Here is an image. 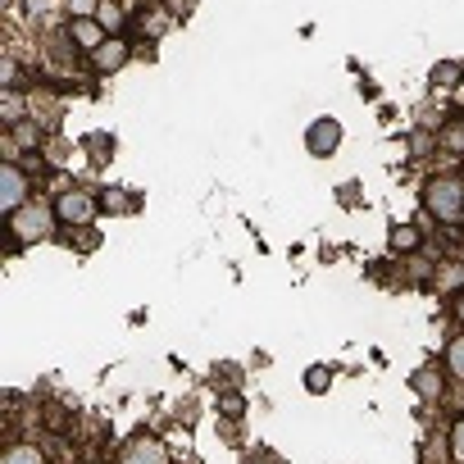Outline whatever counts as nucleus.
<instances>
[{
  "mask_svg": "<svg viewBox=\"0 0 464 464\" xmlns=\"http://www.w3.org/2000/svg\"><path fill=\"white\" fill-rule=\"evenodd\" d=\"M437 292H464V265H441L437 269Z\"/></svg>",
  "mask_w": 464,
  "mask_h": 464,
  "instance_id": "nucleus-16",
  "label": "nucleus"
},
{
  "mask_svg": "<svg viewBox=\"0 0 464 464\" xmlns=\"http://www.w3.org/2000/svg\"><path fill=\"white\" fill-rule=\"evenodd\" d=\"M446 146H455V150H459V146H464V128H450V132H446Z\"/></svg>",
  "mask_w": 464,
  "mask_h": 464,
  "instance_id": "nucleus-24",
  "label": "nucleus"
},
{
  "mask_svg": "<svg viewBox=\"0 0 464 464\" xmlns=\"http://www.w3.org/2000/svg\"><path fill=\"white\" fill-rule=\"evenodd\" d=\"M242 464H283V459H278L274 450H265V446H260V450H251V455H246Z\"/></svg>",
  "mask_w": 464,
  "mask_h": 464,
  "instance_id": "nucleus-22",
  "label": "nucleus"
},
{
  "mask_svg": "<svg viewBox=\"0 0 464 464\" xmlns=\"http://www.w3.org/2000/svg\"><path fill=\"white\" fill-rule=\"evenodd\" d=\"M46 423H51L55 432H64V428H69V410H60V405H51V410H46Z\"/></svg>",
  "mask_w": 464,
  "mask_h": 464,
  "instance_id": "nucleus-20",
  "label": "nucleus"
},
{
  "mask_svg": "<svg viewBox=\"0 0 464 464\" xmlns=\"http://www.w3.org/2000/svg\"><path fill=\"white\" fill-rule=\"evenodd\" d=\"M55 223H60V218H55V205L28 200L24 209L5 214V232H10V242H5V251H10V256H19L24 246H33V242L51 237V227H55Z\"/></svg>",
  "mask_w": 464,
  "mask_h": 464,
  "instance_id": "nucleus-1",
  "label": "nucleus"
},
{
  "mask_svg": "<svg viewBox=\"0 0 464 464\" xmlns=\"http://www.w3.org/2000/svg\"><path fill=\"white\" fill-rule=\"evenodd\" d=\"M28 200H33V173L19 160H5L0 164V205H5V214H14Z\"/></svg>",
  "mask_w": 464,
  "mask_h": 464,
  "instance_id": "nucleus-4",
  "label": "nucleus"
},
{
  "mask_svg": "<svg viewBox=\"0 0 464 464\" xmlns=\"http://www.w3.org/2000/svg\"><path fill=\"white\" fill-rule=\"evenodd\" d=\"M423 209L437 223L455 227L464 218V173H432L423 182Z\"/></svg>",
  "mask_w": 464,
  "mask_h": 464,
  "instance_id": "nucleus-2",
  "label": "nucleus"
},
{
  "mask_svg": "<svg viewBox=\"0 0 464 464\" xmlns=\"http://www.w3.org/2000/svg\"><path fill=\"white\" fill-rule=\"evenodd\" d=\"M96 24L110 33V37H123L128 33V10L119 5V0H101V10H96Z\"/></svg>",
  "mask_w": 464,
  "mask_h": 464,
  "instance_id": "nucleus-10",
  "label": "nucleus"
},
{
  "mask_svg": "<svg viewBox=\"0 0 464 464\" xmlns=\"http://www.w3.org/2000/svg\"><path fill=\"white\" fill-rule=\"evenodd\" d=\"M446 373H450V378H459V382H464V333H459V337H450V342H446Z\"/></svg>",
  "mask_w": 464,
  "mask_h": 464,
  "instance_id": "nucleus-14",
  "label": "nucleus"
},
{
  "mask_svg": "<svg viewBox=\"0 0 464 464\" xmlns=\"http://www.w3.org/2000/svg\"><path fill=\"white\" fill-rule=\"evenodd\" d=\"M218 410H227V419H242V410H246V405H242V396H223V401H218Z\"/></svg>",
  "mask_w": 464,
  "mask_h": 464,
  "instance_id": "nucleus-21",
  "label": "nucleus"
},
{
  "mask_svg": "<svg viewBox=\"0 0 464 464\" xmlns=\"http://www.w3.org/2000/svg\"><path fill=\"white\" fill-rule=\"evenodd\" d=\"M64 10H69L73 19H96V10H101V0H64Z\"/></svg>",
  "mask_w": 464,
  "mask_h": 464,
  "instance_id": "nucleus-19",
  "label": "nucleus"
},
{
  "mask_svg": "<svg viewBox=\"0 0 464 464\" xmlns=\"http://www.w3.org/2000/svg\"><path fill=\"white\" fill-rule=\"evenodd\" d=\"M432 87H464V64H455V60H446V64H437L432 69Z\"/></svg>",
  "mask_w": 464,
  "mask_h": 464,
  "instance_id": "nucleus-12",
  "label": "nucleus"
},
{
  "mask_svg": "<svg viewBox=\"0 0 464 464\" xmlns=\"http://www.w3.org/2000/svg\"><path fill=\"white\" fill-rule=\"evenodd\" d=\"M87 60H92V69H96L101 78H110V73H119V69L132 60V46H128V37H110V42H105L101 51H92Z\"/></svg>",
  "mask_w": 464,
  "mask_h": 464,
  "instance_id": "nucleus-6",
  "label": "nucleus"
},
{
  "mask_svg": "<svg viewBox=\"0 0 464 464\" xmlns=\"http://www.w3.org/2000/svg\"><path fill=\"white\" fill-rule=\"evenodd\" d=\"M114 464H169V446L160 437H150V432H137L132 441H123Z\"/></svg>",
  "mask_w": 464,
  "mask_h": 464,
  "instance_id": "nucleus-5",
  "label": "nucleus"
},
{
  "mask_svg": "<svg viewBox=\"0 0 464 464\" xmlns=\"http://www.w3.org/2000/svg\"><path fill=\"white\" fill-rule=\"evenodd\" d=\"M419 242H423V237H419L414 223H396V227H392V246H396V251H419Z\"/></svg>",
  "mask_w": 464,
  "mask_h": 464,
  "instance_id": "nucleus-15",
  "label": "nucleus"
},
{
  "mask_svg": "<svg viewBox=\"0 0 464 464\" xmlns=\"http://www.w3.org/2000/svg\"><path fill=\"white\" fill-rule=\"evenodd\" d=\"M305 146H310V155H319V160H328L337 146H342V123L337 119H314L310 123V132H305Z\"/></svg>",
  "mask_w": 464,
  "mask_h": 464,
  "instance_id": "nucleus-7",
  "label": "nucleus"
},
{
  "mask_svg": "<svg viewBox=\"0 0 464 464\" xmlns=\"http://www.w3.org/2000/svg\"><path fill=\"white\" fill-rule=\"evenodd\" d=\"M414 392H419V401L441 405V396H446V378H441L437 369H419V373H414Z\"/></svg>",
  "mask_w": 464,
  "mask_h": 464,
  "instance_id": "nucleus-9",
  "label": "nucleus"
},
{
  "mask_svg": "<svg viewBox=\"0 0 464 464\" xmlns=\"http://www.w3.org/2000/svg\"><path fill=\"white\" fill-rule=\"evenodd\" d=\"M5 464H51V459H46L33 441H14V446L5 450Z\"/></svg>",
  "mask_w": 464,
  "mask_h": 464,
  "instance_id": "nucleus-13",
  "label": "nucleus"
},
{
  "mask_svg": "<svg viewBox=\"0 0 464 464\" xmlns=\"http://www.w3.org/2000/svg\"><path fill=\"white\" fill-rule=\"evenodd\" d=\"M450 464H464V414L450 423Z\"/></svg>",
  "mask_w": 464,
  "mask_h": 464,
  "instance_id": "nucleus-18",
  "label": "nucleus"
},
{
  "mask_svg": "<svg viewBox=\"0 0 464 464\" xmlns=\"http://www.w3.org/2000/svg\"><path fill=\"white\" fill-rule=\"evenodd\" d=\"M450 314H455V324L464 328V292H455V305H450Z\"/></svg>",
  "mask_w": 464,
  "mask_h": 464,
  "instance_id": "nucleus-23",
  "label": "nucleus"
},
{
  "mask_svg": "<svg viewBox=\"0 0 464 464\" xmlns=\"http://www.w3.org/2000/svg\"><path fill=\"white\" fill-rule=\"evenodd\" d=\"M446 459H450V432H428L423 464H446Z\"/></svg>",
  "mask_w": 464,
  "mask_h": 464,
  "instance_id": "nucleus-11",
  "label": "nucleus"
},
{
  "mask_svg": "<svg viewBox=\"0 0 464 464\" xmlns=\"http://www.w3.org/2000/svg\"><path fill=\"white\" fill-rule=\"evenodd\" d=\"M96 214H101V200H96L92 191H82V187H64V191L55 196V218H60L64 227H92Z\"/></svg>",
  "mask_w": 464,
  "mask_h": 464,
  "instance_id": "nucleus-3",
  "label": "nucleus"
},
{
  "mask_svg": "<svg viewBox=\"0 0 464 464\" xmlns=\"http://www.w3.org/2000/svg\"><path fill=\"white\" fill-rule=\"evenodd\" d=\"M305 387H310L314 396H324V392L333 387V369H328V364H310V369H305Z\"/></svg>",
  "mask_w": 464,
  "mask_h": 464,
  "instance_id": "nucleus-17",
  "label": "nucleus"
},
{
  "mask_svg": "<svg viewBox=\"0 0 464 464\" xmlns=\"http://www.w3.org/2000/svg\"><path fill=\"white\" fill-rule=\"evenodd\" d=\"M64 33H69V42H73L82 55H92V51H101V46L110 42V33H105L96 19H69V28H64Z\"/></svg>",
  "mask_w": 464,
  "mask_h": 464,
  "instance_id": "nucleus-8",
  "label": "nucleus"
}]
</instances>
